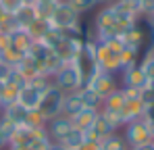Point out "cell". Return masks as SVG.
Segmentation results:
<instances>
[{"label": "cell", "mask_w": 154, "mask_h": 150, "mask_svg": "<svg viewBox=\"0 0 154 150\" xmlns=\"http://www.w3.org/2000/svg\"><path fill=\"white\" fill-rule=\"evenodd\" d=\"M48 21H50V25L56 27V29H71V27H79L81 15H79L77 11H73L65 0H60V2L54 6V11H52Z\"/></svg>", "instance_id": "5"}, {"label": "cell", "mask_w": 154, "mask_h": 150, "mask_svg": "<svg viewBox=\"0 0 154 150\" xmlns=\"http://www.w3.org/2000/svg\"><path fill=\"white\" fill-rule=\"evenodd\" d=\"M119 86L121 88H131V90H142L148 86V79L142 71L140 63L131 65V67H125L121 73H119Z\"/></svg>", "instance_id": "6"}, {"label": "cell", "mask_w": 154, "mask_h": 150, "mask_svg": "<svg viewBox=\"0 0 154 150\" xmlns=\"http://www.w3.org/2000/svg\"><path fill=\"white\" fill-rule=\"evenodd\" d=\"M79 150H102V146H100V140L88 138V136H85V140H83V144H81Z\"/></svg>", "instance_id": "27"}, {"label": "cell", "mask_w": 154, "mask_h": 150, "mask_svg": "<svg viewBox=\"0 0 154 150\" xmlns=\"http://www.w3.org/2000/svg\"><path fill=\"white\" fill-rule=\"evenodd\" d=\"M98 108H81L77 115H73V117H69L71 119V125H73V129H77V131H83V133H88L90 131V127L94 125V121H96V117H98Z\"/></svg>", "instance_id": "10"}, {"label": "cell", "mask_w": 154, "mask_h": 150, "mask_svg": "<svg viewBox=\"0 0 154 150\" xmlns=\"http://www.w3.org/2000/svg\"><path fill=\"white\" fill-rule=\"evenodd\" d=\"M73 129L71 119L65 117V115H58V117H52L46 121V133L52 142H60L65 136H69V131Z\"/></svg>", "instance_id": "7"}, {"label": "cell", "mask_w": 154, "mask_h": 150, "mask_svg": "<svg viewBox=\"0 0 154 150\" xmlns=\"http://www.w3.org/2000/svg\"><path fill=\"white\" fill-rule=\"evenodd\" d=\"M115 0H98V6H104V4H112Z\"/></svg>", "instance_id": "31"}, {"label": "cell", "mask_w": 154, "mask_h": 150, "mask_svg": "<svg viewBox=\"0 0 154 150\" xmlns=\"http://www.w3.org/2000/svg\"><path fill=\"white\" fill-rule=\"evenodd\" d=\"M140 67H142V71L146 75L148 83H154V52H148V54H144L140 58Z\"/></svg>", "instance_id": "24"}, {"label": "cell", "mask_w": 154, "mask_h": 150, "mask_svg": "<svg viewBox=\"0 0 154 150\" xmlns=\"http://www.w3.org/2000/svg\"><path fill=\"white\" fill-rule=\"evenodd\" d=\"M0 61H2V50H0Z\"/></svg>", "instance_id": "34"}, {"label": "cell", "mask_w": 154, "mask_h": 150, "mask_svg": "<svg viewBox=\"0 0 154 150\" xmlns=\"http://www.w3.org/2000/svg\"><path fill=\"white\" fill-rule=\"evenodd\" d=\"M79 96H81L83 106H88V108H98V111H100L102 98H100L94 90H90V88H79Z\"/></svg>", "instance_id": "21"}, {"label": "cell", "mask_w": 154, "mask_h": 150, "mask_svg": "<svg viewBox=\"0 0 154 150\" xmlns=\"http://www.w3.org/2000/svg\"><path fill=\"white\" fill-rule=\"evenodd\" d=\"M73 11H77L81 17L85 15V13H90V11H94L96 6H98V0H65Z\"/></svg>", "instance_id": "23"}, {"label": "cell", "mask_w": 154, "mask_h": 150, "mask_svg": "<svg viewBox=\"0 0 154 150\" xmlns=\"http://www.w3.org/2000/svg\"><path fill=\"white\" fill-rule=\"evenodd\" d=\"M15 71L21 75L25 81H29V79L42 75V67H40V63H38L31 54H23V58L15 65Z\"/></svg>", "instance_id": "11"}, {"label": "cell", "mask_w": 154, "mask_h": 150, "mask_svg": "<svg viewBox=\"0 0 154 150\" xmlns=\"http://www.w3.org/2000/svg\"><path fill=\"white\" fill-rule=\"evenodd\" d=\"M140 100L144 102V106H152L154 104V83H148L146 88L140 90Z\"/></svg>", "instance_id": "25"}, {"label": "cell", "mask_w": 154, "mask_h": 150, "mask_svg": "<svg viewBox=\"0 0 154 150\" xmlns=\"http://www.w3.org/2000/svg\"><path fill=\"white\" fill-rule=\"evenodd\" d=\"M123 102H125V94H123L121 88H117L112 94H108V96L102 100L100 111H104V113H112V115L119 117V111L123 108Z\"/></svg>", "instance_id": "14"}, {"label": "cell", "mask_w": 154, "mask_h": 150, "mask_svg": "<svg viewBox=\"0 0 154 150\" xmlns=\"http://www.w3.org/2000/svg\"><path fill=\"white\" fill-rule=\"evenodd\" d=\"M81 108H85V106H83V102H81L79 90H77V92L65 94V98H63V115H65V117H73V115H77Z\"/></svg>", "instance_id": "17"}, {"label": "cell", "mask_w": 154, "mask_h": 150, "mask_svg": "<svg viewBox=\"0 0 154 150\" xmlns=\"http://www.w3.org/2000/svg\"><path fill=\"white\" fill-rule=\"evenodd\" d=\"M129 150H154V142H148V144H142V146H135Z\"/></svg>", "instance_id": "29"}, {"label": "cell", "mask_w": 154, "mask_h": 150, "mask_svg": "<svg viewBox=\"0 0 154 150\" xmlns=\"http://www.w3.org/2000/svg\"><path fill=\"white\" fill-rule=\"evenodd\" d=\"M48 150H67V148H65L63 144H58V142H52V144H50V148H48Z\"/></svg>", "instance_id": "30"}, {"label": "cell", "mask_w": 154, "mask_h": 150, "mask_svg": "<svg viewBox=\"0 0 154 150\" xmlns=\"http://www.w3.org/2000/svg\"><path fill=\"white\" fill-rule=\"evenodd\" d=\"M52 83L65 94L77 92L79 88H83V67H81L79 58L63 63V67L52 75Z\"/></svg>", "instance_id": "1"}, {"label": "cell", "mask_w": 154, "mask_h": 150, "mask_svg": "<svg viewBox=\"0 0 154 150\" xmlns=\"http://www.w3.org/2000/svg\"><path fill=\"white\" fill-rule=\"evenodd\" d=\"M33 44H35V40L31 38V33L27 29L17 27L15 31H11V46L17 48L21 54H29L31 48H33Z\"/></svg>", "instance_id": "12"}, {"label": "cell", "mask_w": 154, "mask_h": 150, "mask_svg": "<svg viewBox=\"0 0 154 150\" xmlns=\"http://www.w3.org/2000/svg\"><path fill=\"white\" fill-rule=\"evenodd\" d=\"M40 67H42V73L48 75V77L52 79V75H54L58 69H60V67H63V61H60V56H58L54 50H50V52L44 56V61L40 63Z\"/></svg>", "instance_id": "18"}, {"label": "cell", "mask_w": 154, "mask_h": 150, "mask_svg": "<svg viewBox=\"0 0 154 150\" xmlns=\"http://www.w3.org/2000/svg\"><path fill=\"white\" fill-rule=\"evenodd\" d=\"M100 146H102V150H129L127 142H125V138H123L121 131H115V133L102 138L100 140Z\"/></svg>", "instance_id": "19"}, {"label": "cell", "mask_w": 154, "mask_h": 150, "mask_svg": "<svg viewBox=\"0 0 154 150\" xmlns=\"http://www.w3.org/2000/svg\"><path fill=\"white\" fill-rule=\"evenodd\" d=\"M0 117L6 119V121H11V123H15V125H23L25 123V117H27V111L19 102H13V104L2 106V115Z\"/></svg>", "instance_id": "16"}, {"label": "cell", "mask_w": 154, "mask_h": 150, "mask_svg": "<svg viewBox=\"0 0 154 150\" xmlns=\"http://www.w3.org/2000/svg\"><path fill=\"white\" fill-rule=\"evenodd\" d=\"M121 48H123V44L119 40L96 42V65H98V69L115 75L121 73Z\"/></svg>", "instance_id": "2"}, {"label": "cell", "mask_w": 154, "mask_h": 150, "mask_svg": "<svg viewBox=\"0 0 154 150\" xmlns=\"http://www.w3.org/2000/svg\"><path fill=\"white\" fill-rule=\"evenodd\" d=\"M83 140H85V133H83V131L71 129L69 136H65L58 144H63L67 150H79V148H81V144H83Z\"/></svg>", "instance_id": "20"}, {"label": "cell", "mask_w": 154, "mask_h": 150, "mask_svg": "<svg viewBox=\"0 0 154 150\" xmlns=\"http://www.w3.org/2000/svg\"><path fill=\"white\" fill-rule=\"evenodd\" d=\"M50 144H52V140L48 138V133H46V127H42V129H38V133L31 140H27L25 144L11 146L8 150H48Z\"/></svg>", "instance_id": "13"}, {"label": "cell", "mask_w": 154, "mask_h": 150, "mask_svg": "<svg viewBox=\"0 0 154 150\" xmlns=\"http://www.w3.org/2000/svg\"><path fill=\"white\" fill-rule=\"evenodd\" d=\"M33 2H60V0H33Z\"/></svg>", "instance_id": "33"}, {"label": "cell", "mask_w": 154, "mask_h": 150, "mask_svg": "<svg viewBox=\"0 0 154 150\" xmlns=\"http://www.w3.org/2000/svg\"><path fill=\"white\" fill-rule=\"evenodd\" d=\"M42 90L40 88H35V86H31V83H23L21 86V90H19V96H17V102L25 108V111H35L38 108V104H40V100H42Z\"/></svg>", "instance_id": "8"}, {"label": "cell", "mask_w": 154, "mask_h": 150, "mask_svg": "<svg viewBox=\"0 0 154 150\" xmlns=\"http://www.w3.org/2000/svg\"><path fill=\"white\" fill-rule=\"evenodd\" d=\"M0 115H2V104H0Z\"/></svg>", "instance_id": "35"}, {"label": "cell", "mask_w": 154, "mask_h": 150, "mask_svg": "<svg viewBox=\"0 0 154 150\" xmlns=\"http://www.w3.org/2000/svg\"><path fill=\"white\" fill-rule=\"evenodd\" d=\"M121 133L125 138L129 148H135V146H142V144H148V142H154L152 131H150V125L144 117L140 119H133L121 127Z\"/></svg>", "instance_id": "3"}, {"label": "cell", "mask_w": 154, "mask_h": 150, "mask_svg": "<svg viewBox=\"0 0 154 150\" xmlns=\"http://www.w3.org/2000/svg\"><path fill=\"white\" fill-rule=\"evenodd\" d=\"M63 98H65V92H60L54 83L42 94V100L38 104V111L42 113V117L48 121L52 117H58L63 115Z\"/></svg>", "instance_id": "4"}, {"label": "cell", "mask_w": 154, "mask_h": 150, "mask_svg": "<svg viewBox=\"0 0 154 150\" xmlns=\"http://www.w3.org/2000/svg\"><path fill=\"white\" fill-rule=\"evenodd\" d=\"M15 127H17L15 123H11V121H6V119L0 117V150H8L11 136H13Z\"/></svg>", "instance_id": "22"}, {"label": "cell", "mask_w": 154, "mask_h": 150, "mask_svg": "<svg viewBox=\"0 0 154 150\" xmlns=\"http://www.w3.org/2000/svg\"><path fill=\"white\" fill-rule=\"evenodd\" d=\"M6 17H8V15H6V13H4V11H2V6H0V23H2V21H4V19H6Z\"/></svg>", "instance_id": "32"}, {"label": "cell", "mask_w": 154, "mask_h": 150, "mask_svg": "<svg viewBox=\"0 0 154 150\" xmlns=\"http://www.w3.org/2000/svg\"><path fill=\"white\" fill-rule=\"evenodd\" d=\"M11 71H13V67H11V65H6L4 61H0V83L8 79V75H11Z\"/></svg>", "instance_id": "28"}, {"label": "cell", "mask_w": 154, "mask_h": 150, "mask_svg": "<svg viewBox=\"0 0 154 150\" xmlns=\"http://www.w3.org/2000/svg\"><path fill=\"white\" fill-rule=\"evenodd\" d=\"M144 111H146V106H144V102H142L140 98H127V96H125L123 108L119 111V119H121V125L129 123V121H133V119H140V117H144Z\"/></svg>", "instance_id": "9"}, {"label": "cell", "mask_w": 154, "mask_h": 150, "mask_svg": "<svg viewBox=\"0 0 154 150\" xmlns=\"http://www.w3.org/2000/svg\"><path fill=\"white\" fill-rule=\"evenodd\" d=\"M13 17H15V21H17V25H19L21 29H27V27L33 23L35 19H40V17H38V13H35V6H33V4H29V2H23V4H21V8H19Z\"/></svg>", "instance_id": "15"}, {"label": "cell", "mask_w": 154, "mask_h": 150, "mask_svg": "<svg viewBox=\"0 0 154 150\" xmlns=\"http://www.w3.org/2000/svg\"><path fill=\"white\" fill-rule=\"evenodd\" d=\"M21 4H23V0H0V6L6 15H15L21 8Z\"/></svg>", "instance_id": "26"}]
</instances>
